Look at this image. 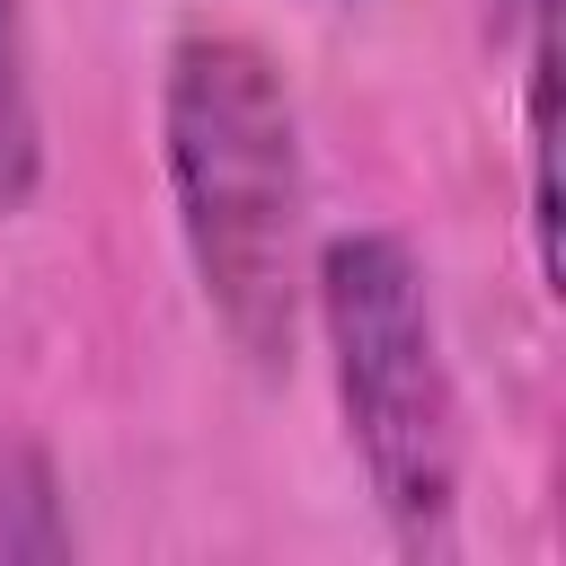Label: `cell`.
Instances as JSON below:
<instances>
[{
	"mask_svg": "<svg viewBox=\"0 0 566 566\" xmlns=\"http://www.w3.org/2000/svg\"><path fill=\"white\" fill-rule=\"evenodd\" d=\"M159 177L212 336L283 380L310 327V150L283 62L248 27H177L159 62Z\"/></svg>",
	"mask_w": 566,
	"mask_h": 566,
	"instance_id": "6da1fadb",
	"label": "cell"
},
{
	"mask_svg": "<svg viewBox=\"0 0 566 566\" xmlns=\"http://www.w3.org/2000/svg\"><path fill=\"white\" fill-rule=\"evenodd\" d=\"M310 327L327 354L345 451L398 557H460L469 495V407L433 301V265L407 230L354 221L310 248Z\"/></svg>",
	"mask_w": 566,
	"mask_h": 566,
	"instance_id": "7a4b0ae2",
	"label": "cell"
},
{
	"mask_svg": "<svg viewBox=\"0 0 566 566\" xmlns=\"http://www.w3.org/2000/svg\"><path fill=\"white\" fill-rule=\"evenodd\" d=\"M71 557H80V522L62 460L35 433H0V566H71Z\"/></svg>",
	"mask_w": 566,
	"mask_h": 566,
	"instance_id": "277c9868",
	"label": "cell"
},
{
	"mask_svg": "<svg viewBox=\"0 0 566 566\" xmlns=\"http://www.w3.org/2000/svg\"><path fill=\"white\" fill-rule=\"evenodd\" d=\"M44 195V88H35V27L27 0H0V221Z\"/></svg>",
	"mask_w": 566,
	"mask_h": 566,
	"instance_id": "5b68a950",
	"label": "cell"
},
{
	"mask_svg": "<svg viewBox=\"0 0 566 566\" xmlns=\"http://www.w3.org/2000/svg\"><path fill=\"white\" fill-rule=\"evenodd\" d=\"M522 203L531 265L557 292V0H522Z\"/></svg>",
	"mask_w": 566,
	"mask_h": 566,
	"instance_id": "3957f363",
	"label": "cell"
}]
</instances>
